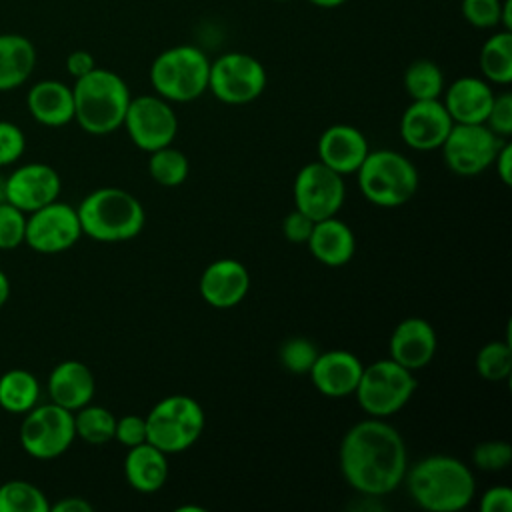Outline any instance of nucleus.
I'll use <instances>...</instances> for the list:
<instances>
[{
    "mask_svg": "<svg viewBox=\"0 0 512 512\" xmlns=\"http://www.w3.org/2000/svg\"><path fill=\"white\" fill-rule=\"evenodd\" d=\"M478 64L486 82L508 86L512 82V32L500 28L484 40Z\"/></svg>",
    "mask_w": 512,
    "mask_h": 512,
    "instance_id": "nucleus-28",
    "label": "nucleus"
},
{
    "mask_svg": "<svg viewBox=\"0 0 512 512\" xmlns=\"http://www.w3.org/2000/svg\"><path fill=\"white\" fill-rule=\"evenodd\" d=\"M452 126L454 122L440 98L412 100L400 118V138L420 152L438 150Z\"/></svg>",
    "mask_w": 512,
    "mask_h": 512,
    "instance_id": "nucleus-16",
    "label": "nucleus"
},
{
    "mask_svg": "<svg viewBox=\"0 0 512 512\" xmlns=\"http://www.w3.org/2000/svg\"><path fill=\"white\" fill-rule=\"evenodd\" d=\"M82 236L74 206L54 200L26 214L24 244L40 254H58L72 248Z\"/></svg>",
    "mask_w": 512,
    "mask_h": 512,
    "instance_id": "nucleus-14",
    "label": "nucleus"
},
{
    "mask_svg": "<svg viewBox=\"0 0 512 512\" xmlns=\"http://www.w3.org/2000/svg\"><path fill=\"white\" fill-rule=\"evenodd\" d=\"M356 174L362 196L382 208L406 204L420 182L416 166L396 150H370Z\"/></svg>",
    "mask_w": 512,
    "mask_h": 512,
    "instance_id": "nucleus-6",
    "label": "nucleus"
},
{
    "mask_svg": "<svg viewBox=\"0 0 512 512\" xmlns=\"http://www.w3.org/2000/svg\"><path fill=\"white\" fill-rule=\"evenodd\" d=\"M26 150V136L14 122L0 120V168L16 164Z\"/></svg>",
    "mask_w": 512,
    "mask_h": 512,
    "instance_id": "nucleus-38",
    "label": "nucleus"
},
{
    "mask_svg": "<svg viewBox=\"0 0 512 512\" xmlns=\"http://www.w3.org/2000/svg\"><path fill=\"white\" fill-rule=\"evenodd\" d=\"M146 418V442L164 454H178L196 444L206 416L198 400L186 394H172L158 400Z\"/></svg>",
    "mask_w": 512,
    "mask_h": 512,
    "instance_id": "nucleus-7",
    "label": "nucleus"
},
{
    "mask_svg": "<svg viewBox=\"0 0 512 512\" xmlns=\"http://www.w3.org/2000/svg\"><path fill=\"white\" fill-rule=\"evenodd\" d=\"M346 198L344 176L320 160L304 164L294 178V208L314 222L336 216Z\"/></svg>",
    "mask_w": 512,
    "mask_h": 512,
    "instance_id": "nucleus-13",
    "label": "nucleus"
},
{
    "mask_svg": "<svg viewBox=\"0 0 512 512\" xmlns=\"http://www.w3.org/2000/svg\"><path fill=\"white\" fill-rule=\"evenodd\" d=\"M504 0H462L460 12L464 20L478 30H492L500 26Z\"/></svg>",
    "mask_w": 512,
    "mask_h": 512,
    "instance_id": "nucleus-36",
    "label": "nucleus"
},
{
    "mask_svg": "<svg viewBox=\"0 0 512 512\" xmlns=\"http://www.w3.org/2000/svg\"><path fill=\"white\" fill-rule=\"evenodd\" d=\"M494 166H496V174L500 176V180L510 186L512 184V144L504 142L494 158Z\"/></svg>",
    "mask_w": 512,
    "mask_h": 512,
    "instance_id": "nucleus-44",
    "label": "nucleus"
},
{
    "mask_svg": "<svg viewBox=\"0 0 512 512\" xmlns=\"http://www.w3.org/2000/svg\"><path fill=\"white\" fill-rule=\"evenodd\" d=\"M510 10H512V0H504V2H502L500 28H502V30H510V32H512V16H510Z\"/></svg>",
    "mask_w": 512,
    "mask_h": 512,
    "instance_id": "nucleus-46",
    "label": "nucleus"
},
{
    "mask_svg": "<svg viewBox=\"0 0 512 512\" xmlns=\"http://www.w3.org/2000/svg\"><path fill=\"white\" fill-rule=\"evenodd\" d=\"M318 354L320 350L314 346V342H310L304 336L288 338L278 352L280 364L292 374H308Z\"/></svg>",
    "mask_w": 512,
    "mask_h": 512,
    "instance_id": "nucleus-34",
    "label": "nucleus"
},
{
    "mask_svg": "<svg viewBox=\"0 0 512 512\" xmlns=\"http://www.w3.org/2000/svg\"><path fill=\"white\" fill-rule=\"evenodd\" d=\"M442 104L454 124H484L494 100L490 82L478 76H460L442 92Z\"/></svg>",
    "mask_w": 512,
    "mask_h": 512,
    "instance_id": "nucleus-21",
    "label": "nucleus"
},
{
    "mask_svg": "<svg viewBox=\"0 0 512 512\" xmlns=\"http://www.w3.org/2000/svg\"><path fill=\"white\" fill-rule=\"evenodd\" d=\"M310 254L324 266H344L354 258L356 236L352 228L336 216L314 222L310 238L306 242Z\"/></svg>",
    "mask_w": 512,
    "mask_h": 512,
    "instance_id": "nucleus-24",
    "label": "nucleus"
},
{
    "mask_svg": "<svg viewBox=\"0 0 512 512\" xmlns=\"http://www.w3.org/2000/svg\"><path fill=\"white\" fill-rule=\"evenodd\" d=\"M96 68V60L88 50H72L66 56V72L78 80Z\"/></svg>",
    "mask_w": 512,
    "mask_h": 512,
    "instance_id": "nucleus-43",
    "label": "nucleus"
},
{
    "mask_svg": "<svg viewBox=\"0 0 512 512\" xmlns=\"http://www.w3.org/2000/svg\"><path fill=\"white\" fill-rule=\"evenodd\" d=\"M168 454L158 450L150 442L128 448L124 458L126 482L144 494L156 492L164 486L168 478Z\"/></svg>",
    "mask_w": 512,
    "mask_h": 512,
    "instance_id": "nucleus-25",
    "label": "nucleus"
},
{
    "mask_svg": "<svg viewBox=\"0 0 512 512\" xmlns=\"http://www.w3.org/2000/svg\"><path fill=\"white\" fill-rule=\"evenodd\" d=\"M268 76L262 62L246 52H224L210 60L208 90L230 106L250 104L262 96Z\"/></svg>",
    "mask_w": 512,
    "mask_h": 512,
    "instance_id": "nucleus-9",
    "label": "nucleus"
},
{
    "mask_svg": "<svg viewBox=\"0 0 512 512\" xmlns=\"http://www.w3.org/2000/svg\"><path fill=\"white\" fill-rule=\"evenodd\" d=\"M364 364L348 350H326L314 360L308 376L314 388L330 398H344L354 394L362 376Z\"/></svg>",
    "mask_w": 512,
    "mask_h": 512,
    "instance_id": "nucleus-19",
    "label": "nucleus"
},
{
    "mask_svg": "<svg viewBox=\"0 0 512 512\" xmlns=\"http://www.w3.org/2000/svg\"><path fill=\"white\" fill-rule=\"evenodd\" d=\"M52 512H92V504L80 496H66L56 504H50Z\"/></svg>",
    "mask_w": 512,
    "mask_h": 512,
    "instance_id": "nucleus-45",
    "label": "nucleus"
},
{
    "mask_svg": "<svg viewBox=\"0 0 512 512\" xmlns=\"http://www.w3.org/2000/svg\"><path fill=\"white\" fill-rule=\"evenodd\" d=\"M96 392V380L92 370L80 360L58 362L48 374L50 402L76 412L92 402Z\"/></svg>",
    "mask_w": 512,
    "mask_h": 512,
    "instance_id": "nucleus-22",
    "label": "nucleus"
},
{
    "mask_svg": "<svg viewBox=\"0 0 512 512\" xmlns=\"http://www.w3.org/2000/svg\"><path fill=\"white\" fill-rule=\"evenodd\" d=\"M36 46L16 32L0 34V92L20 88L36 68Z\"/></svg>",
    "mask_w": 512,
    "mask_h": 512,
    "instance_id": "nucleus-26",
    "label": "nucleus"
},
{
    "mask_svg": "<svg viewBox=\"0 0 512 512\" xmlns=\"http://www.w3.org/2000/svg\"><path fill=\"white\" fill-rule=\"evenodd\" d=\"M0 512H50V502L36 484L6 480L0 484Z\"/></svg>",
    "mask_w": 512,
    "mask_h": 512,
    "instance_id": "nucleus-31",
    "label": "nucleus"
},
{
    "mask_svg": "<svg viewBox=\"0 0 512 512\" xmlns=\"http://www.w3.org/2000/svg\"><path fill=\"white\" fill-rule=\"evenodd\" d=\"M250 288V274L236 258H218L200 274L198 290L202 300L218 310L238 306Z\"/></svg>",
    "mask_w": 512,
    "mask_h": 512,
    "instance_id": "nucleus-17",
    "label": "nucleus"
},
{
    "mask_svg": "<svg viewBox=\"0 0 512 512\" xmlns=\"http://www.w3.org/2000/svg\"><path fill=\"white\" fill-rule=\"evenodd\" d=\"M482 512H512V488L492 486L480 498Z\"/></svg>",
    "mask_w": 512,
    "mask_h": 512,
    "instance_id": "nucleus-42",
    "label": "nucleus"
},
{
    "mask_svg": "<svg viewBox=\"0 0 512 512\" xmlns=\"http://www.w3.org/2000/svg\"><path fill=\"white\" fill-rule=\"evenodd\" d=\"M26 106L38 124L48 128L66 126L74 120L72 86L54 78L38 80L26 94Z\"/></svg>",
    "mask_w": 512,
    "mask_h": 512,
    "instance_id": "nucleus-23",
    "label": "nucleus"
},
{
    "mask_svg": "<svg viewBox=\"0 0 512 512\" xmlns=\"http://www.w3.org/2000/svg\"><path fill=\"white\" fill-rule=\"evenodd\" d=\"M404 482L416 506L428 512L464 510L476 494V480L470 468L446 454H432L406 470Z\"/></svg>",
    "mask_w": 512,
    "mask_h": 512,
    "instance_id": "nucleus-2",
    "label": "nucleus"
},
{
    "mask_svg": "<svg viewBox=\"0 0 512 512\" xmlns=\"http://www.w3.org/2000/svg\"><path fill=\"white\" fill-rule=\"evenodd\" d=\"M72 96L74 120L84 132L94 136H106L122 128L132 98L130 88L120 74L98 66L74 80Z\"/></svg>",
    "mask_w": 512,
    "mask_h": 512,
    "instance_id": "nucleus-3",
    "label": "nucleus"
},
{
    "mask_svg": "<svg viewBox=\"0 0 512 512\" xmlns=\"http://www.w3.org/2000/svg\"><path fill=\"white\" fill-rule=\"evenodd\" d=\"M210 58L192 44H178L162 50L150 64V84L154 94L168 102L184 104L200 98L208 90Z\"/></svg>",
    "mask_w": 512,
    "mask_h": 512,
    "instance_id": "nucleus-5",
    "label": "nucleus"
},
{
    "mask_svg": "<svg viewBox=\"0 0 512 512\" xmlns=\"http://www.w3.org/2000/svg\"><path fill=\"white\" fill-rule=\"evenodd\" d=\"M370 152L368 140L352 124H332L318 138V160L338 174H352Z\"/></svg>",
    "mask_w": 512,
    "mask_h": 512,
    "instance_id": "nucleus-20",
    "label": "nucleus"
},
{
    "mask_svg": "<svg viewBox=\"0 0 512 512\" xmlns=\"http://www.w3.org/2000/svg\"><path fill=\"white\" fill-rule=\"evenodd\" d=\"M122 126L136 148L144 152H154L172 144L178 134V118L172 102L158 94L130 98Z\"/></svg>",
    "mask_w": 512,
    "mask_h": 512,
    "instance_id": "nucleus-11",
    "label": "nucleus"
},
{
    "mask_svg": "<svg viewBox=\"0 0 512 512\" xmlns=\"http://www.w3.org/2000/svg\"><path fill=\"white\" fill-rule=\"evenodd\" d=\"M82 234L96 242H124L138 236L146 214L140 200L124 188L104 186L82 198L76 206Z\"/></svg>",
    "mask_w": 512,
    "mask_h": 512,
    "instance_id": "nucleus-4",
    "label": "nucleus"
},
{
    "mask_svg": "<svg viewBox=\"0 0 512 512\" xmlns=\"http://www.w3.org/2000/svg\"><path fill=\"white\" fill-rule=\"evenodd\" d=\"M24 236H26V212L2 200L0 202V250H14L22 246Z\"/></svg>",
    "mask_w": 512,
    "mask_h": 512,
    "instance_id": "nucleus-35",
    "label": "nucleus"
},
{
    "mask_svg": "<svg viewBox=\"0 0 512 512\" xmlns=\"http://www.w3.org/2000/svg\"><path fill=\"white\" fill-rule=\"evenodd\" d=\"M476 372L488 382L506 380L512 372V348L508 342L494 340L484 344L474 360Z\"/></svg>",
    "mask_w": 512,
    "mask_h": 512,
    "instance_id": "nucleus-33",
    "label": "nucleus"
},
{
    "mask_svg": "<svg viewBox=\"0 0 512 512\" xmlns=\"http://www.w3.org/2000/svg\"><path fill=\"white\" fill-rule=\"evenodd\" d=\"M62 190L60 174L44 162H28L10 172L2 186V200L30 214L54 200Z\"/></svg>",
    "mask_w": 512,
    "mask_h": 512,
    "instance_id": "nucleus-15",
    "label": "nucleus"
},
{
    "mask_svg": "<svg viewBox=\"0 0 512 512\" xmlns=\"http://www.w3.org/2000/svg\"><path fill=\"white\" fill-rule=\"evenodd\" d=\"M76 440L74 412L54 404H36L20 424V446L36 460L62 456Z\"/></svg>",
    "mask_w": 512,
    "mask_h": 512,
    "instance_id": "nucleus-10",
    "label": "nucleus"
},
{
    "mask_svg": "<svg viewBox=\"0 0 512 512\" xmlns=\"http://www.w3.org/2000/svg\"><path fill=\"white\" fill-rule=\"evenodd\" d=\"M8 298H10V280L6 272L0 268V308L8 302Z\"/></svg>",
    "mask_w": 512,
    "mask_h": 512,
    "instance_id": "nucleus-47",
    "label": "nucleus"
},
{
    "mask_svg": "<svg viewBox=\"0 0 512 512\" xmlns=\"http://www.w3.org/2000/svg\"><path fill=\"white\" fill-rule=\"evenodd\" d=\"M74 430L76 438L88 444H106L114 440L116 416L108 408L90 402L74 412Z\"/></svg>",
    "mask_w": 512,
    "mask_h": 512,
    "instance_id": "nucleus-30",
    "label": "nucleus"
},
{
    "mask_svg": "<svg viewBox=\"0 0 512 512\" xmlns=\"http://www.w3.org/2000/svg\"><path fill=\"white\" fill-rule=\"evenodd\" d=\"M148 172L156 184L174 188V186H180L188 178L190 162L184 152H180L178 148L168 144L164 148L150 152Z\"/></svg>",
    "mask_w": 512,
    "mask_h": 512,
    "instance_id": "nucleus-32",
    "label": "nucleus"
},
{
    "mask_svg": "<svg viewBox=\"0 0 512 512\" xmlns=\"http://www.w3.org/2000/svg\"><path fill=\"white\" fill-rule=\"evenodd\" d=\"M40 400L38 378L24 368H10L0 376V408L10 414H26Z\"/></svg>",
    "mask_w": 512,
    "mask_h": 512,
    "instance_id": "nucleus-27",
    "label": "nucleus"
},
{
    "mask_svg": "<svg viewBox=\"0 0 512 512\" xmlns=\"http://www.w3.org/2000/svg\"><path fill=\"white\" fill-rule=\"evenodd\" d=\"M338 460L346 484L370 498L396 490L408 470V452L400 432L374 416L346 430Z\"/></svg>",
    "mask_w": 512,
    "mask_h": 512,
    "instance_id": "nucleus-1",
    "label": "nucleus"
},
{
    "mask_svg": "<svg viewBox=\"0 0 512 512\" xmlns=\"http://www.w3.org/2000/svg\"><path fill=\"white\" fill-rule=\"evenodd\" d=\"M274 2H290V0H274Z\"/></svg>",
    "mask_w": 512,
    "mask_h": 512,
    "instance_id": "nucleus-49",
    "label": "nucleus"
},
{
    "mask_svg": "<svg viewBox=\"0 0 512 512\" xmlns=\"http://www.w3.org/2000/svg\"><path fill=\"white\" fill-rule=\"evenodd\" d=\"M484 124L500 138H508L512 134V94L510 92L494 94V100Z\"/></svg>",
    "mask_w": 512,
    "mask_h": 512,
    "instance_id": "nucleus-39",
    "label": "nucleus"
},
{
    "mask_svg": "<svg viewBox=\"0 0 512 512\" xmlns=\"http://www.w3.org/2000/svg\"><path fill=\"white\" fill-rule=\"evenodd\" d=\"M506 138L496 136L486 124H454L440 150L446 166L458 176H478L494 164Z\"/></svg>",
    "mask_w": 512,
    "mask_h": 512,
    "instance_id": "nucleus-12",
    "label": "nucleus"
},
{
    "mask_svg": "<svg viewBox=\"0 0 512 512\" xmlns=\"http://www.w3.org/2000/svg\"><path fill=\"white\" fill-rule=\"evenodd\" d=\"M306 2L316 8H338V6L346 4L348 0H306Z\"/></svg>",
    "mask_w": 512,
    "mask_h": 512,
    "instance_id": "nucleus-48",
    "label": "nucleus"
},
{
    "mask_svg": "<svg viewBox=\"0 0 512 512\" xmlns=\"http://www.w3.org/2000/svg\"><path fill=\"white\" fill-rule=\"evenodd\" d=\"M404 88L412 100H434L444 92V74L434 60L418 58L404 70Z\"/></svg>",
    "mask_w": 512,
    "mask_h": 512,
    "instance_id": "nucleus-29",
    "label": "nucleus"
},
{
    "mask_svg": "<svg viewBox=\"0 0 512 512\" xmlns=\"http://www.w3.org/2000/svg\"><path fill=\"white\" fill-rule=\"evenodd\" d=\"M312 228H314V220L296 208L290 214H286L282 220V234L292 244H306Z\"/></svg>",
    "mask_w": 512,
    "mask_h": 512,
    "instance_id": "nucleus-41",
    "label": "nucleus"
},
{
    "mask_svg": "<svg viewBox=\"0 0 512 512\" xmlns=\"http://www.w3.org/2000/svg\"><path fill=\"white\" fill-rule=\"evenodd\" d=\"M438 348L434 326L418 316L404 318L392 332L388 350L390 358L404 368L416 372L432 362Z\"/></svg>",
    "mask_w": 512,
    "mask_h": 512,
    "instance_id": "nucleus-18",
    "label": "nucleus"
},
{
    "mask_svg": "<svg viewBox=\"0 0 512 512\" xmlns=\"http://www.w3.org/2000/svg\"><path fill=\"white\" fill-rule=\"evenodd\" d=\"M114 440H118L126 448L146 442V418L138 414H126L122 418H116Z\"/></svg>",
    "mask_w": 512,
    "mask_h": 512,
    "instance_id": "nucleus-40",
    "label": "nucleus"
},
{
    "mask_svg": "<svg viewBox=\"0 0 512 512\" xmlns=\"http://www.w3.org/2000/svg\"><path fill=\"white\" fill-rule=\"evenodd\" d=\"M472 462L486 472H498L512 462V446L506 440H486L472 450Z\"/></svg>",
    "mask_w": 512,
    "mask_h": 512,
    "instance_id": "nucleus-37",
    "label": "nucleus"
},
{
    "mask_svg": "<svg viewBox=\"0 0 512 512\" xmlns=\"http://www.w3.org/2000/svg\"><path fill=\"white\" fill-rule=\"evenodd\" d=\"M416 386L412 370L392 358H382L364 366L354 396L368 416L386 418L408 404Z\"/></svg>",
    "mask_w": 512,
    "mask_h": 512,
    "instance_id": "nucleus-8",
    "label": "nucleus"
}]
</instances>
